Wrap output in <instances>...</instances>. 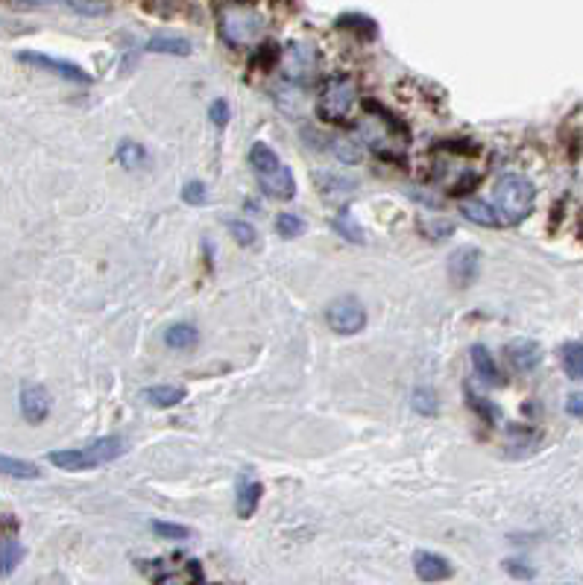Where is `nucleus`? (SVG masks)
I'll return each instance as SVG.
<instances>
[{"label": "nucleus", "mask_w": 583, "mask_h": 585, "mask_svg": "<svg viewBox=\"0 0 583 585\" xmlns=\"http://www.w3.org/2000/svg\"><path fill=\"white\" fill-rule=\"evenodd\" d=\"M183 199L188 205H203L208 194H206V185L203 181H188V185L183 188Z\"/></svg>", "instance_id": "7c9ffc66"}, {"label": "nucleus", "mask_w": 583, "mask_h": 585, "mask_svg": "<svg viewBox=\"0 0 583 585\" xmlns=\"http://www.w3.org/2000/svg\"><path fill=\"white\" fill-rule=\"evenodd\" d=\"M118 161L123 167H144L147 165V150L141 143H132V141H123L118 147Z\"/></svg>", "instance_id": "393cba45"}, {"label": "nucleus", "mask_w": 583, "mask_h": 585, "mask_svg": "<svg viewBox=\"0 0 583 585\" xmlns=\"http://www.w3.org/2000/svg\"><path fill=\"white\" fill-rule=\"evenodd\" d=\"M314 62H317V53L308 50V47H291V56H288V71L291 76H308L314 71Z\"/></svg>", "instance_id": "4be33fe9"}, {"label": "nucleus", "mask_w": 583, "mask_h": 585, "mask_svg": "<svg viewBox=\"0 0 583 585\" xmlns=\"http://www.w3.org/2000/svg\"><path fill=\"white\" fill-rule=\"evenodd\" d=\"M478 273H481V252L475 246H463L448 258V278L457 287H470L475 284Z\"/></svg>", "instance_id": "6e6552de"}, {"label": "nucleus", "mask_w": 583, "mask_h": 585, "mask_svg": "<svg viewBox=\"0 0 583 585\" xmlns=\"http://www.w3.org/2000/svg\"><path fill=\"white\" fill-rule=\"evenodd\" d=\"M0 474L15 477V481H38V477H42V468L35 463H27V459L0 454Z\"/></svg>", "instance_id": "a211bd4d"}, {"label": "nucleus", "mask_w": 583, "mask_h": 585, "mask_svg": "<svg viewBox=\"0 0 583 585\" xmlns=\"http://www.w3.org/2000/svg\"><path fill=\"white\" fill-rule=\"evenodd\" d=\"M338 24L346 27V30H355V33H361V35H369V38L378 33V30H376V21H372V18H364V15H343Z\"/></svg>", "instance_id": "cd10ccee"}, {"label": "nucleus", "mask_w": 583, "mask_h": 585, "mask_svg": "<svg viewBox=\"0 0 583 585\" xmlns=\"http://www.w3.org/2000/svg\"><path fill=\"white\" fill-rule=\"evenodd\" d=\"M361 132H364L369 150L387 161H399L401 152L408 150V127L376 103H369V114L361 123Z\"/></svg>", "instance_id": "f03ea898"}, {"label": "nucleus", "mask_w": 583, "mask_h": 585, "mask_svg": "<svg viewBox=\"0 0 583 585\" xmlns=\"http://www.w3.org/2000/svg\"><path fill=\"white\" fill-rule=\"evenodd\" d=\"M470 354H472V366H475V375L481 378L484 383H490V387H501V372H499V366H495V360H493V354L484 349V345H472L470 349Z\"/></svg>", "instance_id": "dca6fc26"}, {"label": "nucleus", "mask_w": 583, "mask_h": 585, "mask_svg": "<svg viewBox=\"0 0 583 585\" xmlns=\"http://www.w3.org/2000/svg\"><path fill=\"white\" fill-rule=\"evenodd\" d=\"M24 559V544L15 539V535H4L0 539V577L12 573Z\"/></svg>", "instance_id": "6ab92c4d"}, {"label": "nucleus", "mask_w": 583, "mask_h": 585, "mask_svg": "<svg viewBox=\"0 0 583 585\" xmlns=\"http://www.w3.org/2000/svg\"><path fill=\"white\" fill-rule=\"evenodd\" d=\"M566 413L575 419H583V392H571V396L566 398Z\"/></svg>", "instance_id": "72a5a7b5"}, {"label": "nucleus", "mask_w": 583, "mask_h": 585, "mask_svg": "<svg viewBox=\"0 0 583 585\" xmlns=\"http://www.w3.org/2000/svg\"><path fill=\"white\" fill-rule=\"evenodd\" d=\"M258 179V185H261V190L267 196H273V199H293V194H296V179H293V173H291V167L288 165H279L276 170H270V173H261V176H255Z\"/></svg>", "instance_id": "9b49d317"}, {"label": "nucleus", "mask_w": 583, "mask_h": 585, "mask_svg": "<svg viewBox=\"0 0 583 585\" xmlns=\"http://www.w3.org/2000/svg\"><path fill=\"white\" fill-rule=\"evenodd\" d=\"M508 360H510V366H513L516 372H531V369H537L540 360H542L540 343H533V340H516V343H510V345H508Z\"/></svg>", "instance_id": "ddd939ff"}, {"label": "nucleus", "mask_w": 583, "mask_h": 585, "mask_svg": "<svg viewBox=\"0 0 583 585\" xmlns=\"http://www.w3.org/2000/svg\"><path fill=\"white\" fill-rule=\"evenodd\" d=\"M563 369H566L569 378L583 381V343L563 345Z\"/></svg>", "instance_id": "5701e85b"}, {"label": "nucleus", "mask_w": 583, "mask_h": 585, "mask_svg": "<svg viewBox=\"0 0 583 585\" xmlns=\"http://www.w3.org/2000/svg\"><path fill=\"white\" fill-rule=\"evenodd\" d=\"M229 232H232V237L241 246H253L255 243V228L250 223H241V219H232L229 223Z\"/></svg>", "instance_id": "c756f323"}, {"label": "nucleus", "mask_w": 583, "mask_h": 585, "mask_svg": "<svg viewBox=\"0 0 583 585\" xmlns=\"http://www.w3.org/2000/svg\"><path fill=\"white\" fill-rule=\"evenodd\" d=\"M334 228L346 237V241H352V243H364V228H361L358 223H355V217L349 214V211H343V214H338V219H334Z\"/></svg>", "instance_id": "bb28decb"}, {"label": "nucleus", "mask_w": 583, "mask_h": 585, "mask_svg": "<svg viewBox=\"0 0 583 585\" xmlns=\"http://www.w3.org/2000/svg\"><path fill=\"white\" fill-rule=\"evenodd\" d=\"M264 495V486L258 481H250V477H241L237 481V497H235V512L237 518H250L258 510V501Z\"/></svg>", "instance_id": "4468645a"}, {"label": "nucleus", "mask_w": 583, "mask_h": 585, "mask_svg": "<svg viewBox=\"0 0 583 585\" xmlns=\"http://www.w3.org/2000/svg\"><path fill=\"white\" fill-rule=\"evenodd\" d=\"M305 228H308V226H305V219H302V217H296V214H288V211L276 217V232H279L282 237H288V241H293V237L305 235Z\"/></svg>", "instance_id": "a878e982"}, {"label": "nucleus", "mask_w": 583, "mask_h": 585, "mask_svg": "<svg viewBox=\"0 0 583 585\" xmlns=\"http://www.w3.org/2000/svg\"><path fill=\"white\" fill-rule=\"evenodd\" d=\"M470 401H472V407L478 410V413H481V419H486V421H495L499 419V407H493V404H486L484 398H478V396H472L470 392Z\"/></svg>", "instance_id": "473e14b6"}, {"label": "nucleus", "mask_w": 583, "mask_h": 585, "mask_svg": "<svg viewBox=\"0 0 583 585\" xmlns=\"http://www.w3.org/2000/svg\"><path fill=\"white\" fill-rule=\"evenodd\" d=\"M264 15L250 4H232L220 12V33L232 47H250L264 33Z\"/></svg>", "instance_id": "39448f33"}, {"label": "nucleus", "mask_w": 583, "mask_h": 585, "mask_svg": "<svg viewBox=\"0 0 583 585\" xmlns=\"http://www.w3.org/2000/svg\"><path fill=\"white\" fill-rule=\"evenodd\" d=\"M150 53H167V56H188L190 53V42L176 35H152L147 42Z\"/></svg>", "instance_id": "412c9836"}, {"label": "nucleus", "mask_w": 583, "mask_h": 585, "mask_svg": "<svg viewBox=\"0 0 583 585\" xmlns=\"http://www.w3.org/2000/svg\"><path fill=\"white\" fill-rule=\"evenodd\" d=\"M185 396H188L185 387H170V383H156V387L141 389V398H144L150 407H159V410L176 407Z\"/></svg>", "instance_id": "2eb2a0df"}, {"label": "nucleus", "mask_w": 583, "mask_h": 585, "mask_svg": "<svg viewBox=\"0 0 583 585\" xmlns=\"http://www.w3.org/2000/svg\"><path fill=\"white\" fill-rule=\"evenodd\" d=\"M533 205H537V185L522 176V173H508L495 181L493 190V208L501 226H519L522 219L531 217Z\"/></svg>", "instance_id": "f257e3e1"}, {"label": "nucleus", "mask_w": 583, "mask_h": 585, "mask_svg": "<svg viewBox=\"0 0 583 585\" xmlns=\"http://www.w3.org/2000/svg\"><path fill=\"white\" fill-rule=\"evenodd\" d=\"M197 340H199V331L194 328V325H188V322L170 325V328L165 331L167 349H179V351H183V349H194Z\"/></svg>", "instance_id": "aec40b11"}, {"label": "nucleus", "mask_w": 583, "mask_h": 585, "mask_svg": "<svg viewBox=\"0 0 583 585\" xmlns=\"http://www.w3.org/2000/svg\"><path fill=\"white\" fill-rule=\"evenodd\" d=\"M414 568L419 573V580H425V582H443V580H448L455 573L452 562H448L446 556L428 553V550H419L414 556Z\"/></svg>", "instance_id": "f8f14e48"}, {"label": "nucleus", "mask_w": 583, "mask_h": 585, "mask_svg": "<svg viewBox=\"0 0 583 585\" xmlns=\"http://www.w3.org/2000/svg\"><path fill=\"white\" fill-rule=\"evenodd\" d=\"M461 214L475 226H486V228H499V217H495V208L481 203V199H463L461 203Z\"/></svg>", "instance_id": "f3484780"}, {"label": "nucleus", "mask_w": 583, "mask_h": 585, "mask_svg": "<svg viewBox=\"0 0 583 585\" xmlns=\"http://www.w3.org/2000/svg\"><path fill=\"white\" fill-rule=\"evenodd\" d=\"M18 404H21V416L30 421V425H42V421L51 416V392L44 387H38V383H27L21 389Z\"/></svg>", "instance_id": "9d476101"}, {"label": "nucleus", "mask_w": 583, "mask_h": 585, "mask_svg": "<svg viewBox=\"0 0 583 585\" xmlns=\"http://www.w3.org/2000/svg\"><path fill=\"white\" fill-rule=\"evenodd\" d=\"M18 62L21 65H33L38 71H47L53 76H62V80H71V82H91V76L85 73V68L74 62H65V59H53V56H44V53H35V50H21L18 53Z\"/></svg>", "instance_id": "0eeeda50"}, {"label": "nucleus", "mask_w": 583, "mask_h": 585, "mask_svg": "<svg viewBox=\"0 0 583 585\" xmlns=\"http://www.w3.org/2000/svg\"><path fill=\"white\" fill-rule=\"evenodd\" d=\"M208 118H212V123H214L217 129H223L226 123H229V105H226V100H214L212 109H208Z\"/></svg>", "instance_id": "2f4dec72"}, {"label": "nucleus", "mask_w": 583, "mask_h": 585, "mask_svg": "<svg viewBox=\"0 0 583 585\" xmlns=\"http://www.w3.org/2000/svg\"><path fill=\"white\" fill-rule=\"evenodd\" d=\"M152 533L161 539H188L190 530L183 524H167V521H152Z\"/></svg>", "instance_id": "c85d7f7f"}, {"label": "nucleus", "mask_w": 583, "mask_h": 585, "mask_svg": "<svg viewBox=\"0 0 583 585\" xmlns=\"http://www.w3.org/2000/svg\"><path fill=\"white\" fill-rule=\"evenodd\" d=\"M358 103V82L346 73L329 76L323 82L320 100H317V118L323 123H346L355 112Z\"/></svg>", "instance_id": "20e7f679"}, {"label": "nucleus", "mask_w": 583, "mask_h": 585, "mask_svg": "<svg viewBox=\"0 0 583 585\" xmlns=\"http://www.w3.org/2000/svg\"><path fill=\"white\" fill-rule=\"evenodd\" d=\"M15 6L21 9H33V6H53V4H62V0H12Z\"/></svg>", "instance_id": "f704fd0d"}, {"label": "nucleus", "mask_w": 583, "mask_h": 585, "mask_svg": "<svg viewBox=\"0 0 583 585\" xmlns=\"http://www.w3.org/2000/svg\"><path fill=\"white\" fill-rule=\"evenodd\" d=\"M326 322L334 334H358L367 328V311L355 296H343V299L329 304Z\"/></svg>", "instance_id": "423d86ee"}, {"label": "nucleus", "mask_w": 583, "mask_h": 585, "mask_svg": "<svg viewBox=\"0 0 583 585\" xmlns=\"http://www.w3.org/2000/svg\"><path fill=\"white\" fill-rule=\"evenodd\" d=\"M437 152H439L437 165H446V167H457V158L463 156V150H461V147H452V143H448V141L439 143ZM475 181H478V173L470 170V158H463V161H461V176L448 179V181H446V188L452 185V190H448V194H463V190L470 188V185H475Z\"/></svg>", "instance_id": "1a4fd4ad"}, {"label": "nucleus", "mask_w": 583, "mask_h": 585, "mask_svg": "<svg viewBox=\"0 0 583 585\" xmlns=\"http://www.w3.org/2000/svg\"><path fill=\"white\" fill-rule=\"evenodd\" d=\"M410 407H414L416 413H423V416H437V410H439L437 392L431 387H416L414 392H410Z\"/></svg>", "instance_id": "b1692460"}, {"label": "nucleus", "mask_w": 583, "mask_h": 585, "mask_svg": "<svg viewBox=\"0 0 583 585\" xmlns=\"http://www.w3.org/2000/svg\"><path fill=\"white\" fill-rule=\"evenodd\" d=\"M123 450H127V443L120 436H103L85 448L51 450L47 459H51V466L62 468V472H91V468L106 466L112 459L123 457Z\"/></svg>", "instance_id": "7ed1b4c3"}]
</instances>
